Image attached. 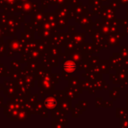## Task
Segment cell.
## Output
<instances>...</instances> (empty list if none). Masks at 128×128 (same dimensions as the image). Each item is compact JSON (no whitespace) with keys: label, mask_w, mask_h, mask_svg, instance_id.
Instances as JSON below:
<instances>
[{"label":"cell","mask_w":128,"mask_h":128,"mask_svg":"<svg viewBox=\"0 0 128 128\" xmlns=\"http://www.w3.org/2000/svg\"><path fill=\"white\" fill-rule=\"evenodd\" d=\"M45 105L46 106V107L52 109V108H54L57 105V102L53 98H48L45 100Z\"/></svg>","instance_id":"2"},{"label":"cell","mask_w":128,"mask_h":128,"mask_svg":"<svg viewBox=\"0 0 128 128\" xmlns=\"http://www.w3.org/2000/svg\"><path fill=\"white\" fill-rule=\"evenodd\" d=\"M63 69L68 73H73L76 70L77 65L74 61L68 60L63 64Z\"/></svg>","instance_id":"1"}]
</instances>
